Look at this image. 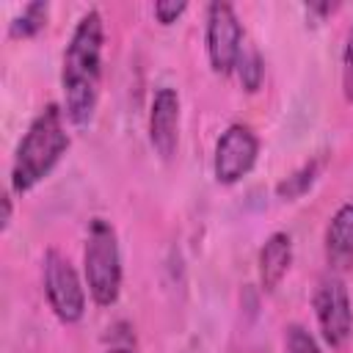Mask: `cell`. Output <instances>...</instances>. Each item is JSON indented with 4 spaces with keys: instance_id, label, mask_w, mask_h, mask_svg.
I'll list each match as a JSON object with an SVG mask.
<instances>
[{
    "instance_id": "1",
    "label": "cell",
    "mask_w": 353,
    "mask_h": 353,
    "mask_svg": "<svg viewBox=\"0 0 353 353\" xmlns=\"http://www.w3.org/2000/svg\"><path fill=\"white\" fill-rule=\"evenodd\" d=\"M102 44H105V25L99 11L91 8L74 25L61 69L63 113L77 127H85L97 110L99 80H102Z\"/></svg>"
},
{
    "instance_id": "2",
    "label": "cell",
    "mask_w": 353,
    "mask_h": 353,
    "mask_svg": "<svg viewBox=\"0 0 353 353\" xmlns=\"http://www.w3.org/2000/svg\"><path fill=\"white\" fill-rule=\"evenodd\" d=\"M63 110L58 105H47L22 135L14 163H11V188L14 193H28L36 188L66 154L69 132L63 127Z\"/></svg>"
},
{
    "instance_id": "3",
    "label": "cell",
    "mask_w": 353,
    "mask_h": 353,
    "mask_svg": "<svg viewBox=\"0 0 353 353\" xmlns=\"http://www.w3.org/2000/svg\"><path fill=\"white\" fill-rule=\"evenodd\" d=\"M83 270L94 303L99 306L116 303L121 290V254L113 226L102 218H94L88 226V237L83 248Z\"/></svg>"
},
{
    "instance_id": "4",
    "label": "cell",
    "mask_w": 353,
    "mask_h": 353,
    "mask_svg": "<svg viewBox=\"0 0 353 353\" xmlns=\"http://www.w3.org/2000/svg\"><path fill=\"white\" fill-rule=\"evenodd\" d=\"M314 314L323 331V339L331 347H345L353 336V306L350 295L336 273H325L314 287Z\"/></svg>"
},
{
    "instance_id": "5",
    "label": "cell",
    "mask_w": 353,
    "mask_h": 353,
    "mask_svg": "<svg viewBox=\"0 0 353 353\" xmlns=\"http://www.w3.org/2000/svg\"><path fill=\"white\" fill-rule=\"evenodd\" d=\"M44 292L50 309L61 323H77L85 314V290L80 284V276L58 251L44 254Z\"/></svg>"
},
{
    "instance_id": "6",
    "label": "cell",
    "mask_w": 353,
    "mask_h": 353,
    "mask_svg": "<svg viewBox=\"0 0 353 353\" xmlns=\"http://www.w3.org/2000/svg\"><path fill=\"white\" fill-rule=\"evenodd\" d=\"M207 55L215 74H229L237 69L243 55V25L229 3L207 6Z\"/></svg>"
},
{
    "instance_id": "7",
    "label": "cell",
    "mask_w": 353,
    "mask_h": 353,
    "mask_svg": "<svg viewBox=\"0 0 353 353\" xmlns=\"http://www.w3.org/2000/svg\"><path fill=\"white\" fill-rule=\"evenodd\" d=\"M259 154V138L254 135L251 127L245 124H232L215 143V157H212V171L221 185H234L240 182L256 163Z\"/></svg>"
},
{
    "instance_id": "8",
    "label": "cell",
    "mask_w": 353,
    "mask_h": 353,
    "mask_svg": "<svg viewBox=\"0 0 353 353\" xmlns=\"http://www.w3.org/2000/svg\"><path fill=\"white\" fill-rule=\"evenodd\" d=\"M149 141L163 160L176 154L179 143V94L171 85H163L152 97L149 108Z\"/></svg>"
},
{
    "instance_id": "9",
    "label": "cell",
    "mask_w": 353,
    "mask_h": 353,
    "mask_svg": "<svg viewBox=\"0 0 353 353\" xmlns=\"http://www.w3.org/2000/svg\"><path fill=\"white\" fill-rule=\"evenodd\" d=\"M323 248H325V262L331 273L339 276L353 268V201L342 204L328 221Z\"/></svg>"
},
{
    "instance_id": "10",
    "label": "cell",
    "mask_w": 353,
    "mask_h": 353,
    "mask_svg": "<svg viewBox=\"0 0 353 353\" xmlns=\"http://www.w3.org/2000/svg\"><path fill=\"white\" fill-rule=\"evenodd\" d=\"M290 262H292V240L287 232H273L262 248H259V284L265 292H273L281 279L287 276L290 270Z\"/></svg>"
},
{
    "instance_id": "11",
    "label": "cell",
    "mask_w": 353,
    "mask_h": 353,
    "mask_svg": "<svg viewBox=\"0 0 353 353\" xmlns=\"http://www.w3.org/2000/svg\"><path fill=\"white\" fill-rule=\"evenodd\" d=\"M47 14H50V3H28L22 8V14L11 22V36L14 39H30V36H36L47 25Z\"/></svg>"
},
{
    "instance_id": "12",
    "label": "cell",
    "mask_w": 353,
    "mask_h": 353,
    "mask_svg": "<svg viewBox=\"0 0 353 353\" xmlns=\"http://www.w3.org/2000/svg\"><path fill=\"white\" fill-rule=\"evenodd\" d=\"M317 168H320V163H317V160H312V163L301 165L295 174H290L287 179H281V182L276 185V193H279V199H287V201H292V199L303 196V193H306V190L314 185V179H317Z\"/></svg>"
},
{
    "instance_id": "13",
    "label": "cell",
    "mask_w": 353,
    "mask_h": 353,
    "mask_svg": "<svg viewBox=\"0 0 353 353\" xmlns=\"http://www.w3.org/2000/svg\"><path fill=\"white\" fill-rule=\"evenodd\" d=\"M237 74H240V83L245 91H256L262 85V77H265V63H262V55L254 50V47H243V55L237 61Z\"/></svg>"
},
{
    "instance_id": "14",
    "label": "cell",
    "mask_w": 353,
    "mask_h": 353,
    "mask_svg": "<svg viewBox=\"0 0 353 353\" xmlns=\"http://www.w3.org/2000/svg\"><path fill=\"white\" fill-rule=\"evenodd\" d=\"M284 350H287V353H323L320 345H317V339H314L303 325H298V323H292V325L287 328Z\"/></svg>"
},
{
    "instance_id": "15",
    "label": "cell",
    "mask_w": 353,
    "mask_h": 353,
    "mask_svg": "<svg viewBox=\"0 0 353 353\" xmlns=\"http://www.w3.org/2000/svg\"><path fill=\"white\" fill-rule=\"evenodd\" d=\"M342 94L347 102H353V28L347 33V44L342 55Z\"/></svg>"
},
{
    "instance_id": "16",
    "label": "cell",
    "mask_w": 353,
    "mask_h": 353,
    "mask_svg": "<svg viewBox=\"0 0 353 353\" xmlns=\"http://www.w3.org/2000/svg\"><path fill=\"white\" fill-rule=\"evenodd\" d=\"M185 8H188L185 0H157L154 3V17H157L160 25H171L185 14Z\"/></svg>"
},
{
    "instance_id": "17",
    "label": "cell",
    "mask_w": 353,
    "mask_h": 353,
    "mask_svg": "<svg viewBox=\"0 0 353 353\" xmlns=\"http://www.w3.org/2000/svg\"><path fill=\"white\" fill-rule=\"evenodd\" d=\"M11 223V196H3V218H0V232H6Z\"/></svg>"
},
{
    "instance_id": "18",
    "label": "cell",
    "mask_w": 353,
    "mask_h": 353,
    "mask_svg": "<svg viewBox=\"0 0 353 353\" xmlns=\"http://www.w3.org/2000/svg\"><path fill=\"white\" fill-rule=\"evenodd\" d=\"M110 353H132V350H124V347H116V350H110Z\"/></svg>"
}]
</instances>
